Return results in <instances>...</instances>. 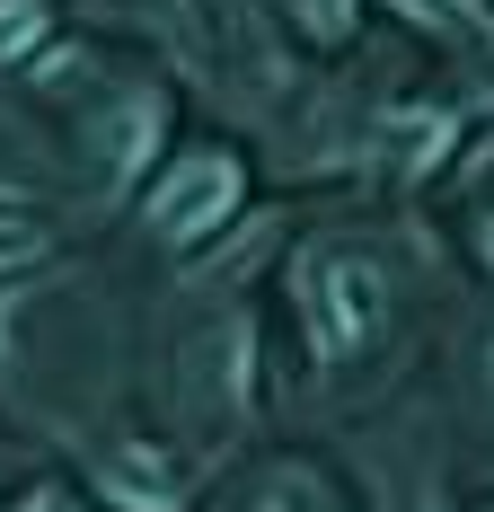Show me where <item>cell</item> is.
Instances as JSON below:
<instances>
[{
    "label": "cell",
    "mask_w": 494,
    "mask_h": 512,
    "mask_svg": "<svg viewBox=\"0 0 494 512\" xmlns=\"http://www.w3.org/2000/svg\"><path fill=\"white\" fill-rule=\"evenodd\" d=\"M486 256H494V221H486Z\"/></svg>",
    "instance_id": "30bf717a"
},
{
    "label": "cell",
    "mask_w": 494,
    "mask_h": 512,
    "mask_svg": "<svg viewBox=\"0 0 494 512\" xmlns=\"http://www.w3.org/2000/svg\"><path fill=\"white\" fill-rule=\"evenodd\" d=\"M98 477H106V495L133 504V512H177V460H168V451L124 442V451H106V460H98Z\"/></svg>",
    "instance_id": "3957f363"
},
{
    "label": "cell",
    "mask_w": 494,
    "mask_h": 512,
    "mask_svg": "<svg viewBox=\"0 0 494 512\" xmlns=\"http://www.w3.org/2000/svg\"><path fill=\"white\" fill-rule=\"evenodd\" d=\"M309 327L327 354H353L380 327V274L353 256H309Z\"/></svg>",
    "instance_id": "7a4b0ae2"
},
{
    "label": "cell",
    "mask_w": 494,
    "mask_h": 512,
    "mask_svg": "<svg viewBox=\"0 0 494 512\" xmlns=\"http://www.w3.org/2000/svg\"><path fill=\"white\" fill-rule=\"evenodd\" d=\"M300 27H309V36H345V27H353V0H300Z\"/></svg>",
    "instance_id": "52a82bcc"
},
{
    "label": "cell",
    "mask_w": 494,
    "mask_h": 512,
    "mask_svg": "<svg viewBox=\"0 0 494 512\" xmlns=\"http://www.w3.org/2000/svg\"><path fill=\"white\" fill-rule=\"evenodd\" d=\"M45 36V0H0V62Z\"/></svg>",
    "instance_id": "8992f818"
},
{
    "label": "cell",
    "mask_w": 494,
    "mask_h": 512,
    "mask_svg": "<svg viewBox=\"0 0 494 512\" xmlns=\"http://www.w3.org/2000/svg\"><path fill=\"white\" fill-rule=\"evenodd\" d=\"M36 256V230H18V221H0V265H27Z\"/></svg>",
    "instance_id": "ba28073f"
},
{
    "label": "cell",
    "mask_w": 494,
    "mask_h": 512,
    "mask_svg": "<svg viewBox=\"0 0 494 512\" xmlns=\"http://www.w3.org/2000/svg\"><path fill=\"white\" fill-rule=\"evenodd\" d=\"M274 512H309V504H300V495H283V504H274Z\"/></svg>",
    "instance_id": "9c48e42d"
},
{
    "label": "cell",
    "mask_w": 494,
    "mask_h": 512,
    "mask_svg": "<svg viewBox=\"0 0 494 512\" xmlns=\"http://www.w3.org/2000/svg\"><path fill=\"white\" fill-rule=\"evenodd\" d=\"M150 133H159V106L150 98H133L115 124H106V142H98V159H106V177H133L142 168V151H150Z\"/></svg>",
    "instance_id": "277c9868"
},
{
    "label": "cell",
    "mask_w": 494,
    "mask_h": 512,
    "mask_svg": "<svg viewBox=\"0 0 494 512\" xmlns=\"http://www.w3.org/2000/svg\"><path fill=\"white\" fill-rule=\"evenodd\" d=\"M415 18H433V27H450V36H468V45H486L494 36V9L486 0H406Z\"/></svg>",
    "instance_id": "5b68a950"
},
{
    "label": "cell",
    "mask_w": 494,
    "mask_h": 512,
    "mask_svg": "<svg viewBox=\"0 0 494 512\" xmlns=\"http://www.w3.org/2000/svg\"><path fill=\"white\" fill-rule=\"evenodd\" d=\"M230 212H239V159L195 151V159H177V168L159 177V195H150V230H159V239H212Z\"/></svg>",
    "instance_id": "6da1fadb"
}]
</instances>
